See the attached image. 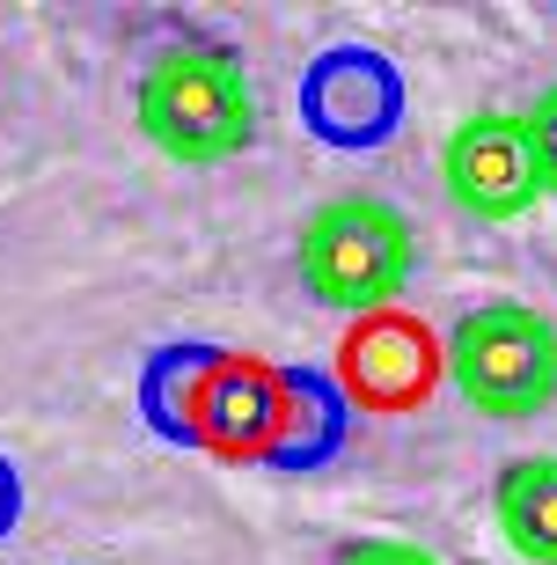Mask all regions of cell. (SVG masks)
<instances>
[{"instance_id":"cell-1","label":"cell","mask_w":557,"mask_h":565,"mask_svg":"<svg viewBox=\"0 0 557 565\" xmlns=\"http://www.w3.org/2000/svg\"><path fill=\"white\" fill-rule=\"evenodd\" d=\"M418 265V235L389 199H323L301 228V279L323 309L382 316Z\"/></svg>"},{"instance_id":"cell-2","label":"cell","mask_w":557,"mask_h":565,"mask_svg":"<svg viewBox=\"0 0 557 565\" xmlns=\"http://www.w3.org/2000/svg\"><path fill=\"white\" fill-rule=\"evenodd\" d=\"M140 132L169 162H227L257 140V104L227 52H162L140 74Z\"/></svg>"},{"instance_id":"cell-3","label":"cell","mask_w":557,"mask_h":565,"mask_svg":"<svg viewBox=\"0 0 557 565\" xmlns=\"http://www.w3.org/2000/svg\"><path fill=\"white\" fill-rule=\"evenodd\" d=\"M454 390L492 419H536L557 397V323L528 301H484L448 338Z\"/></svg>"},{"instance_id":"cell-4","label":"cell","mask_w":557,"mask_h":565,"mask_svg":"<svg viewBox=\"0 0 557 565\" xmlns=\"http://www.w3.org/2000/svg\"><path fill=\"white\" fill-rule=\"evenodd\" d=\"M440 184L462 213L476 221H521L536 206V162H528V140H521V118L506 110H476L448 132L440 147Z\"/></svg>"},{"instance_id":"cell-5","label":"cell","mask_w":557,"mask_h":565,"mask_svg":"<svg viewBox=\"0 0 557 565\" xmlns=\"http://www.w3.org/2000/svg\"><path fill=\"white\" fill-rule=\"evenodd\" d=\"M345 382L360 404L404 412L433 390V338L404 316H360L345 338Z\"/></svg>"},{"instance_id":"cell-6","label":"cell","mask_w":557,"mask_h":565,"mask_svg":"<svg viewBox=\"0 0 557 565\" xmlns=\"http://www.w3.org/2000/svg\"><path fill=\"white\" fill-rule=\"evenodd\" d=\"M492 514L506 551L528 565H557V456H521L499 470Z\"/></svg>"},{"instance_id":"cell-7","label":"cell","mask_w":557,"mask_h":565,"mask_svg":"<svg viewBox=\"0 0 557 565\" xmlns=\"http://www.w3.org/2000/svg\"><path fill=\"white\" fill-rule=\"evenodd\" d=\"M271 419H279V390H271L265 367H213V375H199V404H191V426L206 440H221V448H249V440H265Z\"/></svg>"},{"instance_id":"cell-8","label":"cell","mask_w":557,"mask_h":565,"mask_svg":"<svg viewBox=\"0 0 557 565\" xmlns=\"http://www.w3.org/2000/svg\"><path fill=\"white\" fill-rule=\"evenodd\" d=\"M521 140H528V162H536V191H557V88H543L528 104Z\"/></svg>"},{"instance_id":"cell-9","label":"cell","mask_w":557,"mask_h":565,"mask_svg":"<svg viewBox=\"0 0 557 565\" xmlns=\"http://www.w3.org/2000/svg\"><path fill=\"white\" fill-rule=\"evenodd\" d=\"M331 565H440L426 544H404V536H352Z\"/></svg>"}]
</instances>
